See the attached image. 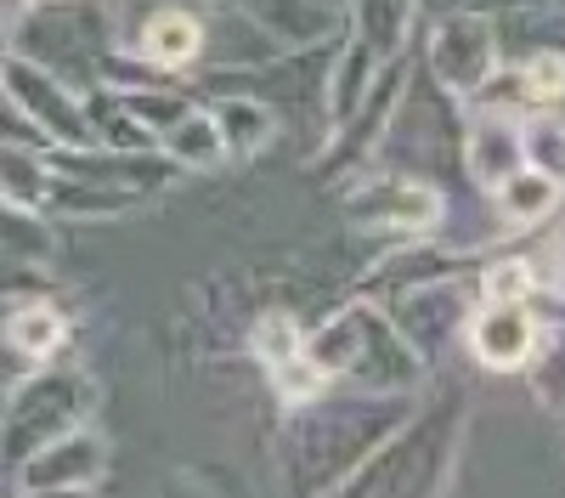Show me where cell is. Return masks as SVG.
<instances>
[{
	"mask_svg": "<svg viewBox=\"0 0 565 498\" xmlns=\"http://www.w3.org/2000/svg\"><path fill=\"white\" fill-rule=\"evenodd\" d=\"M407 85H413V52H402L380 68V80H373V91L362 97V108L322 136L311 170L328 176L334 188H345V181L362 176V170H373V159L391 148V130L407 114Z\"/></svg>",
	"mask_w": 565,
	"mask_h": 498,
	"instance_id": "obj_6",
	"label": "cell"
},
{
	"mask_svg": "<svg viewBox=\"0 0 565 498\" xmlns=\"http://www.w3.org/2000/svg\"><path fill=\"white\" fill-rule=\"evenodd\" d=\"M204 103H210V114H215V125L226 136L232 159H255L282 136V108L255 97V91H210Z\"/></svg>",
	"mask_w": 565,
	"mask_h": 498,
	"instance_id": "obj_17",
	"label": "cell"
},
{
	"mask_svg": "<svg viewBox=\"0 0 565 498\" xmlns=\"http://www.w3.org/2000/svg\"><path fill=\"white\" fill-rule=\"evenodd\" d=\"M0 255L23 261V266H52L57 261V233L45 226V210L0 204Z\"/></svg>",
	"mask_w": 565,
	"mask_h": 498,
	"instance_id": "obj_25",
	"label": "cell"
},
{
	"mask_svg": "<svg viewBox=\"0 0 565 498\" xmlns=\"http://www.w3.org/2000/svg\"><path fill=\"white\" fill-rule=\"evenodd\" d=\"M476 295H481V300H537V295H543V266H537V255H492V261H481Z\"/></svg>",
	"mask_w": 565,
	"mask_h": 498,
	"instance_id": "obj_26",
	"label": "cell"
},
{
	"mask_svg": "<svg viewBox=\"0 0 565 498\" xmlns=\"http://www.w3.org/2000/svg\"><path fill=\"white\" fill-rule=\"evenodd\" d=\"M57 188L52 142H0V204L45 210Z\"/></svg>",
	"mask_w": 565,
	"mask_h": 498,
	"instance_id": "obj_19",
	"label": "cell"
},
{
	"mask_svg": "<svg viewBox=\"0 0 565 498\" xmlns=\"http://www.w3.org/2000/svg\"><path fill=\"white\" fill-rule=\"evenodd\" d=\"M29 7H34V0H0V23L12 29V23H18V18H23Z\"/></svg>",
	"mask_w": 565,
	"mask_h": 498,
	"instance_id": "obj_32",
	"label": "cell"
},
{
	"mask_svg": "<svg viewBox=\"0 0 565 498\" xmlns=\"http://www.w3.org/2000/svg\"><path fill=\"white\" fill-rule=\"evenodd\" d=\"M492 199V215L503 233H537V226H548L559 210H565V181L537 170V165H521Z\"/></svg>",
	"mask_w": 565,
	"mask_h": 498,
	"instance_id": "obj_18",
	"label": "cell"
},
{
	"mask_svg": "<svg viewBox=\"0 0 565 498\" xmlns=\"http://www.w3.org/2000/svg\"><path fill=\"white\" fill-rule=\"evenodd\" d=\"M521 130H526V165L565 181V114L559 108H532L521 119Z\"/></svg>",
	"mask_w": 565,
	"mask_h": 498,
	"instance_id": "obj_28",
	"label": "cell"
},
{
	"mask_svg": "<svg viewBox=\"0 0 565 498\" xmlns=\"http://www.w3.org/2000/svg\"><path fill=\"white\" fill-rule=\"evenodd\" d=\"M136 52L164 74H186V68H199L210 57V23H204V12L170 0V7H153L148 18H141Z\"/></svg>",
	"mask_w": 565,
	"mask_h": 498,
	"instance_id": "obj_14",
	"label": "cell"
},
{
	"mask_svg": "<svg viewBox=\"0 0 565 498\" xmlns=\"http://www.w3.org/2000/svg\"><path fill=\"white\" fill-rule=\"evenodd\" d=\"M0 340L12 346L18 362H52L63 346H68V311L57 300H23L7 311V324H0Z\"/></svg>",
	"mask_w": 565,
	"mask_h": 498,
	"instance_id": "obj_20",
	"label": "cell"
},
{
	"mask_svg": "<svg viewBox=\"0 0 565 498\" xmlns=\"http://www.w3.org/2000/svg\"><path fill=\"white\" fill-rule=\"evenodd\" d=\"M103 476H108V436L85 420L63 431L57 442H45L40 453H29L12 470V487L18 492H90L103 487Z\"/></svg>",
	"mask_w": 565,
	"mask_h": 498,
	"instance_id": "obj_12",
	"label": "cell"
},
{
	"mask_svg": "<svg viewBox=\"0 0 565 498\" xmlns=\"http://www.w3.org/2000/svg\"><path fill=\"white\" fill-rule=\"evenodd\" d=\"M334 210L356 233L380 239H441L447 226V193L430 176L407 170H362L345 188H334Z\"/></svg>",
	"mask_w": 565,
	"mask_h": 498,
	"instance_id": "obj_5",
	"label": "cell"
},
{
	"mask_svg": "<svg viewBox=\"0 0 565 498\" xmlns=\"http://www.w3.org/2000/svg\"><path fill=\"white\" fill-rule=\"evenodd\" d=\"M221 7L244 12L277 45H322L345 29V7H334V0H221Z\"/></svg>",
	"mask_w": 565,
	"mask_h": 498,
	"instance_id": "obj_15",
	"label": "cell"
},
{
	"mask_svg": "<svg viewBox=\"0 0 565 498\" xmlns=\"http://www.w3.org/2000/svg\"><path fill=\"white\" fill-rule=\"evenodd\" d=\"M543 317L532 300H476L463 324V351L487 374H526V362L543 346Z\"/></svg>",
	"mask_w": 565,
	"mask_h": 498,
	"instance_id": "obj_11",
	"label": "cell"
},
{
	"mask_svg": "<svg viewBox=\"0 0 565 498\" xmlns=\"http://www.w3.org/2000/svg\"><path fill=\"white\" fill-rule=\"evenodd\" d=\"M521 80L532 108H559L565 103V45H532L521 57Z\"/></svg>",
	"mask_w": 565,
	"mask_h": 498,
	"instance_id": "obj_29",
	"label": "cell"
},
{
	"mask_svg": "<svg viewBox=\"0 0 565 498\" xmlns=\"http://www.w3.org/2000/svg\"><path fill=\"white\" fill-rule=\"evenodd\" d=\"M418 40H424V74L452 103H469L503 68V23L492 12L430 18L418 29Z\"/></svg>",
	"mask_w": 565,
	"mask_h": 498,
	"instance_id": "obj_8",
	"label": "cell"
},
{
	"mask_svg": "<svg viewBox=\"0 0 565 498\" xmlns=\"http://www.w3.org/2000/svg\"><path fill=\"white\" fill-rule=\"evenodd\" d=\"M12 45L23 57L45 63L52 74H63L68 85L90 91L103 80L108 23H103L97 7H85V0H45V7H29L12 23Z\"/></svg>",
	"mask_w": 565,
	"mask_h": 498,
	"instance_id": "obj_7",
	"label": "cell"
},
{
	"mask_svg": "<svg viewBox=\"0 0 565 498\" xmlns=\"http://www.w3.org/2000/svg\"><path fill=\"white\" fill-rule=\"evenodd\" d=\"M526 114H498V108H463L458 125V165L481 193H498L503 181L526 165Z\"/></svg>",
	"mask_w": 565,
	"mask_h": 498,
	"instance_id": "obj_13",
	"label": "cell"
},
{
	"mask_svg": "<svg viewBox=\"0 0 565 498\" xmlns=\"http://www.w3.org/2000/svg\"><path fill=\"white\" fill-rule=\"evenodd\" d=\"M418 407V391H345L328 385L322 396L282 407V431H277V470L282 487L317 498V492H340L373 453L385 447L391 431Z\"/></svg>",
	"mask_w": 565,
	"mask_h": 498,
	"instance_id": "obj_1",
	"label": "cell"
},
{
	"mask_svg": "<svg viewBox=\"0 0 565 498\" xmlns=\"http://www.w3.org/2000/svg\"><path fill=\"white\" fill-rule=\"evenodd\" d=\"M0 91L34 119V130L52 148H97V130H90V114H85V91L68 85L63 74H52L45 63L23 57L18 45H12L7 68H0Z\"/></svg>",
	"mask_w": 565,
	"mask_h": 498,
	"instance_id": "obj_9",
	"label": "cell"
},
{
	"mask_svg": "<svg viewBox=\"0 0 565 498\" xmlns=\"http://www.w3.org/2000/svg\"><path fill=\"white\" fill-rule=\"evenodd\" d=\"M385 63H391V57H380V45H367V40L351 34V29L340 34L334 63H328V91H322V136L362 108V97L373 91V80H380Z\"/></svg>",
	"mask_w": 565,
	"mask_h": 498,
	"instance_id": "obj_16",
	"label": "cell"
},
{
	"mask_svg": "<svg viewBox=\"0 0 565 498\" xmlns=\"http://www.w3.org/2000/svg\"><path fill=\"white\" fill-rule=\"evenodd\" d=\"M345 29L380 45V57H402L413 52V34L424 29V18L418 0H345Z\"/></svg>",
	"mask_w": 565,
	"mask_h": 498,
	"instance_id": "obj_21",
	"label": "cell"
},
{
	"mask_svg": "<svg viewBox=\"0 0 565 498\" xmlns=\"http://www.w3.org/2000/svg\"><path fill=\"white\" fill-rule=\"evenodd\" d=\"M244 351L260 362V369H271V362L306 351L300 311H295V306H260V311L249 317V329H244Z\"/></svg>",
	"mask_w": 565,
	"mask_h": 498,
	"instance_id": "obj_24",
	"label": "cell"
},
{
	"mask_svg": "<svg viewBox=\"0 0 565 498\" xmlns=\"http://www.w3.org/2000/svg\"><path fill=\"white\" fill-rule=\"evenodd\" d=\"M97 407V380L79 362H34V369L0 396V465L18 470L29 453L57 442L63 431L85 425Z\"/></svg>",
	"mask_w": 565,
	"mask_h": 498,
	"instance_id": "obj_4",
	"label": "cell"
},
{
	"mask_svg": "<svg viewBox=\"0 0 565 498\" xmlns=\"http://www.w3.org/2000/svg\"><path fill=\"white\" fill-rule=\"evenodd\" d=\"M266 380H271V391H277V402H282V407H300V402H311V396H322V391H328V374L317 369V362H311L306 351L271 362Z\"/></svg>",
	"mask_w": 565,
	"mask_h": 498,
	"instance_id": "obj_30",
	"label": "cell"
},
{
	"mask_svg": "<svg viewBox=\"0 0 565 498\" xmlns=\"http://www.w3.org/2000/svg\"><path fill=\"white\" fill-rule=\"evenodd\" d=\"M159 148L186 170V176H204V170H221V165H232V153H226V136H221V125H215V114H210V103H199L193 114H181L164 136H159Z\"/></svg>",
	"mask_w": 565,
	"mask_h": 498,
	"instance_id": "obj_22",
	"label": "cell"
},
{
	"mask_svg": "<svg viewBox=\"0 0 565 498\" xmlns=\"http://www.w3.org/2000/svg\"><path fill=\"white\" fill-rule=\"evenodd\" d=\"M526 385H532L537 407H548V414L565 420V317L543 329V346L526 362Z\"/></svg>",
	"mask_w": 565,
	"mask_h": 498,
	"instance_id": "obj_27",
	"label": "cell"
},
{
	"mask_svg": "<svg viewBox=\"0 0 565 498\" xmlns=\"http://www.w3.org/2000/svg\"><path fill=\"white\" fill-rule=\"evenodd\" d=\"M476 289L463 284V272H447V278H430V284H413L402 289L396 300H385L396 311V324L402 335L424 351V362L430 369H441V357L463 346V324H469V311H476Z\"/></svg>",
	"mask_w": 565,
	"mask_h": 498,
	"instance_id": "obj_10",
	"label": "cell"
},
{
	"mask_svg": "<svg viewBox=\"0 0 565 498\" xmlns=\"http://www.w3.org/2000/svg\"><path fill=\"white\" fill-rule=\"evenodd\" d=\"M554 7H565V0H554Z\"/></svg>",
	"mask_w": 565,
	"mask_h": 498,
	"instance_id": "obj_34",
	"label": "cell"
},
{
	"mask_svg": "<svg viewBox=\"0 0 565 498\" xmlns=\"http://www.w3.org/2000/svg\"><path fill=\"white\" fill-rule=\"evenodd\" d=\"M7 57H12V29L0 23V68H7Z\"/></svg>",
	"mask_w": 565,
	"mask_h": 498,
	"instance_id": "obj_33",
	"label": "cell"
},
{
	"mask_svg": "<svg viewBox=\"0 0 565 498\" xmlns=\"http://www.w3.org/2000/svg\"><path fill=\"white\" fill-rule=\"evenodd\" d=\"M463 436H469V385L452 380V374H430V385L418 391V407L402 420V431L385 436V447L340 487L345 498H385V492H402V498H430V492H447L452 487V470H458V453H463Z\"/></svg>",
	"mask_w": 565,
	"mask_h": 498,
	"instance_id": "obj_2",
	"label": "cell"
},
{
	"mask_svg": "<svg viewBox=\"0 0 565 498\" xmlns=\"http://www.w3.org/2000/svg\"><path fill=\"white\" fill-rule=\"evenodd\" d=\"M532 7H554V0H418V18H447V12H492V18H509V12H532Z\"/></svg>",
	"mask_w": 565,
	"mask_h": 498,
	"instance_id": "obj_31",
	"label": "cell"
},
{
	"mask_svg": "<svg viewBox=\"0 0 565 498\" xmlns=\"http://www.w3.org/2000/svg\"><path fill=\"white\" fill-rule=\"evenodd\" d=\"M136 204H141V193L114 188V181L57 176V188H52V204H45V215H57V221H114V215H130Z\"/></svg>",
	"mask_w": 565,
	"mask_h": 498,
	"instance_id": "obj_23",
	"label": "cell"
},
{
	"mask_svg": "<svg viewBox=\"0 0 565 498\" xmlns=\"http://www.w3.org/2000/svg\"><path fill=\"white\" fill-rule=\"evenodd\" d=\"M306 357L328 374V385L345 391H424L430 385V362L402 335L396 311L373 295H356L334 306L328 317L306 329Z\"/></svg>",
	"mask_w": 565,
	"mask_h": 498,
	"instance_id": "obj_3",
	"label": "cell"
}]
</instances>
